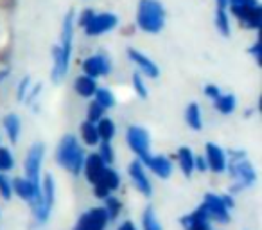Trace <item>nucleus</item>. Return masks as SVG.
<instances>
[{
	"label": "nucleus",
	"mask_w": 262,
	"mask_h": 230,
	"mask_svg": "<svg viewBox=\"0 0 262 230\" xmlns=\"http://www.w3.org/2000/svg\"><path fill=\"white\" fill-rule=\"evenodd\" d=\"M0 193H2V196L6 200L11 198V185H9V180L6 176H0Z\"/></svg>",
	"instance_id": "nucleus-33"
},
{
	"label": "nucleus",
	"mask_w": 262,
	"mask_h": 230,
	"mask_svg": "<svg viewBox=\"0 0 262 230\" xmlns=\"http://www.w3.org/2000/svg\"><path fill=\"white\" fill-rule=\"evenodd\" d=\"M215 2H217V8H223V9L228 6V0H215Z\"/></svg>",
	"instance_id": "nucleus-41"
},
{
	"label": "nucleus",
	"mask_w": 262,
	"mask_h": 230,
	"mask_svg": "<svg viewBox=\"0 0 262 230\" xmlns=\"http://www.w3.org/2000/svg\"><path fill=\"white\" fill-rule=\"evenodd\" d=\"M27 85H29V77H24L22 83H20V88H18V97H20V99H24V95H26Z\"/></svg>",
	"instance_id": "nucleus-35"
},
{
	"label": "nucleus",
	"mask_w": 262,
	"mask_h": 230,
	"mask_svg": "<svg viewBox=\"0 0 262 230\" xmlns=\"http://www.w3.org/2000/svg\"><path fill=\"white\" fill-rule=\"evenodd\" d=\"M83 160H84L83 150L77 144L76 137L72 135L63 137L58 148V164L63 165L65 169H69L74 175H77L81 171V168H83Z\"/></svg>",
	"instance_id": "nucleus-2"
},
{
	"label": "nucleus",
	"mask_w": 262,
	"mask_h": 230,
	"mask_svg": "<svg viewBox=\"0 0 262 230\" xmlns=\"http://www.w3.org/2000/svg\"><path fill=\"white\" fill-rule=\"evenodd\" d=\"M43 160V146L41 144H34L33 148L27 153V160H26V173H27V180L33 183L34 189H40V165Z\"/></svg>",
	"instance_id": "nucleus-3"
},
{
	"label": "nucleus",
	"mask_w": 262,
	"mask_h": 230,
	"mask_svg": "<svg viewBox=\"0 0 262 230\" xmlns=\"http://www.w3.org/2000/svg\"><path fill=\"white\" fill-rule=\"evenodd\" d=\"M119 230H137V228H135V226H133V223L126 221V223H124V225H122V226H120V228H119Z\"/></svg>",
	"instance_id": "nucleus-40"
},
{
	"label": "nucleus",
	"mask_w": 262,
	"mask_h": 230,
	"mask_svg": "<svg viewBox=\"0 0 262 230\" xmlns=\"http://www.w3.org/2000/svg\"><path fill=\"white\" fill-rule=\"evenodd\" d=\"M95 102H97L99 106H102L104 110L112 108L113 104H115V99H113V94L108 90V88H99V90H95Z\"/></svg>",
	"instance_id": "nucleus-24"
},
{
	"label": "nucleus",
	"mask_w": 262,
	"mask_h": 230,
	"mask_svg": "<svg viewBox=\"0 0 262 230\" xmlns=\"http://www.w3.org/2000/svg\"><path fill=\"white\" fill-rule=\"evenodd\" d=\"M92 15H94V13H92V11H88V9H86V11H84V16H83V18H81V24H83V26H84V24H86L88 20L92 18Z\"/></svg>",
	"instance_id": "nucleus-38"
},
{
	"label": "nucleus",
	"mask_w": 262,
	"mask_h": 230,
	"mask_svg": "<svg viewBox=\"0 0 262 230\" xmlns=\"http://www.w3.org/2000/svg\"><path fill=\"white\" fill-rule=\"evenodd\" d=\"M214 104H215V108H217L219 112L230 113V112H233V108H235V97H233V95H230V94H226V95L219 94L217 97L214 99Z\"/></svg>",
	"instance_id": "nucleus-22"
},
{
	"label": "nucleus",
	"mask_w": 262,
	"mask_h": 230,
	"mask_svg": "<svg viewBox=\"0 0 262 230\" xmlns=\"http://www.w3.org/2000/svg\"><path fill=\"white\" fill-rule=\"evenodd\" d=\"M102 113H104V108H102V106H99L97 102H94V104L88 108V121H90V122L99 121V119L102 117Z\"/></svg>",
	"instance_id": "nucleus-30"
},
{
	"label": "nucleus",
	"mask_w": 262,
	"mask_h": 230,
	"mask_svg": "<svg viewBox=\"0 0 262 230\" xmlns=\"http://www.w3.org/2000/svg\"><path fill=\"white\" fill-rule=\"evenodd\" d=\"M178 158H180V165H182L185 176H190V173H192V169H194L192 151H190L189 148H182V150L178 151Z\"/></svg>",
	"instance_id": "nucleus-19"
},
{
	"label": "nucleus",
	"mask_w": 262,
	"mask_h": 230,
	"mask_svg": "<svg viewBox=\"0 0 262 230\" xmlns=\"http://www.w3.org/2000/svg\"><path fill=\"white\" fill-rule=\"evenodd\" d=\"M137 22L146 33H158L165 22V9L158 0H140Z\"/></svg>",
	"instance_id": "nucleus-1"
},
{
	"label": "nucleus",
	"mask_w": 262,
	"mask_h": 230,
	"mask_svg": "<svg viewBox=\"0 0 262 230\" xmlns=\"http://www.w3.org/2000/svg\"><path fill=\"white\" fill-rule=\"evenodd\" d=\"M81 132H83V139L86 144H90V146H94V144H97L99 140V133H97V128L94 126V122L86 121L83 126H81Z\"/></svg>",
	"instance_id": "nucleus-25"
},
{
	"label": "nucleus",
	"mask_w": 262,
	"mask_h": 230,
	"mask_svg": "<svg viewBox=\"0 0 262 230\" xmlns=\"http://www.w3.org/2000/svg\"><path fill=\"white\" fill-rule=\"evenodd\" d=\"M95 128H97L99 139L108 140V142H110V139L115 135V126H113V122L110 121V119H99V124L95 126Z\"/></svg>",
	"instance_id": "nucleus-23"
},
{
	"label": "nucleus",
	"mask_w": 262,
	"mask_h": 230,
	"mask_svg": "<svg viewBox=\"0 0 262 230\" xmlns=\"http://www.w3.org/2000/svg\"><path fill=\"white\" fill-rule=\"evenodd\" d=\"M207 158H208V165H210L212 171L221 173L223 169L226 168L225 153H223L217 146H214V144H208L207 146Z\"/></svg>",
	"instance_id": "nucleus-15"
},
{
	"label": "nucleus",
	"mask_w": 262,
	"mask_h": 230,
	"mask_svg": "<svg viewBox=\"0 0 262 230\" xmlns=\"http://www.w3.org/2000/svg\"><path fill=\"white\" fill-rule=\"evenodd\" d=\"M194 162H196L198 164V169H200V171H205V169H207V162L203 160V158H194Z\"/></svg>",
	"instance_id": "nucleus-36"
},
{
	"label": "nucleus",
	"mask_w": 262,
	"mask_h": 230,
	"mask_svg": "<svg viewBox=\"0 0 262 230\" xmlns=\"http://www.w3.org/2000/svg\"><path fill=\"white\" fill-rule=\"evenodd\" d=\"M13 155L9 153V150L6 148H0V169H4V171H9L13 168Z\"/></svg>",
	"instance_id": "nucleus-28"
},
{
	"label": "nucleus",
	"mask_w": 262,
	"mask_h": 230,
	"mask_svg": "<svg viewBox=\"0 0 262 230\" xmlns=\"http://www.w3.org/2000/svg\"><path fill=\"white\" fill-rule=\"evenodd\" d=\"M232 173L241 180V185H251L255 182V169L248 160H239L232 165Z\"/></svg>",
	"instance_id": "nucleus-13"
},
{
	"label": "nucleus",
	"mask_w": 262,
	"mask_h": 230,
	"mask_svg": "<svg viewBox=\"0 0 262 230\" xmlns=\"http://www.w3.org/2000/svg\"><path fill=\"white\" fill-rule=\"evenodd\" d=\"M110 69H112V65H110L106 56H92V58L84 59V63H83L84 74L90 77H97V76H102V74H108Z\"/></svg>",
	"instance_id": "nucleus-8"
},
{
	"label": "nucleus",
	"mask_w": 262,
	"mask_h": 230,
	"mask_svg": "<svg viewBox=\"0 0 262 230\" xmlns=\"http://www.w3.org/2000/svg\"><path fill=\"white\" fill-rule=\"evenodd\" d=\"M54 203V180L51 175L45 176L43 180V191H41V198L36 205H34V212H36V219L43 223L49 218V212Z\"/></svg>",
	"instance_id": "nucleus-4"
},
{
	"label": "nucleus",
	"mask_w": 262,
	"mask_h": 230,
	"mask_svg": "<svg viewBox=\"0 0 262 230\" xmlns=\"http://www.w3.org/2000/svg\"><path fill=\"white\" fill-rule=\"evenodd\" d=\"M208 230H210V228H208Z\"/></svg>",
	"instance_id": "nucleus-42"
},
{
	"label": "nucleus",
	"mask_w": 262,
	"mask_h": 230,
	"mask_svg": "<svg viewBox=\"0 0 262 230\" xmlns=\"http://www.w3.org/2000/svg\"><path fill=\"white\" fill-rule=\"evenodd\" d=\"M133 87H135L137 94L140 95V97H147V88L146 85H144L142 77H140V74H133Z\"/></svg>",
	"instance_id": "nucleus-31"
},
{
	"label": "nucleus",
	"mask_w": 262,
	"mask_h": 230,
	"mask_svg": "<svg viewBox=\"0 0 262 230\" xmlns=\"http://www.w3.org/2000/svg\"><path fill=\"white\" fill-rule=\"evenodd\" d=\"M106 207H108L106 211H108L110 218H115L120 211V203H119V200H115V198H108V200H106Z\"/></svg>",
	"instance_id": "nucleus-32"
},
{
	"label": "nucleus",
	"mask_w": 262,
	"mask_h": 230,
	"mask_svg": "<svg viewBox=\"0 0 262 230\" xmlns=\"http://www.w3.org/2000/svg\"><path fill=\"white\" fill-rule=\"evenodd\" d=\"M95 183H101V185L106 187L108 191H113V189H117V187H119V175H117L113 169H106L104 168L101 178H99Z\"/></svg>",
	"instance_id": "nucleus-20"
},
{
	"label": "nucleus",
	"mask_w": 262,
	"mask_h": 230,
	"mask_svg": "<svg viewBox=\"0 0 262 230\" xmlns=\"http://www.w3.org/2000/svg\"><path fill=\"white\" fill-rule=\"evenodd\" d=\"M221 200H223V203L226 205V208H228V207H233V201H232V198H230V196H223Z\"/></svg>",
	"instance_id": "nucleus-39"
},
{
	"label": "nucleus",
	"mask_w": 262,
	"mask_h": 230,
	"mask_svg": "<svg viewBox=\"0 0 262 230\" xmlns=\"http://www.w3.org/2000/svg\"><path fill=\"white\" fill-rule=\"evenodd\" d=\"M117 16L113 13H101V15H92V18L84 24V31L90 36H99L102 33H108L117 26Z\"/></svg>",
	"instance_id": "nucleus-5"
},
{
	"label": "nucleus",
	"mask_w": 262,
	"mask_h": 230,
	"mask_svg": "<svg viewBox=\"0 0 262 230\" xmlns=\"http://www.w3.org/2000/svg\"><path fill=\"white\" fill-rule=\"evenodd\" d=\"M129 175H131V178H133V182H135V185L139 187L144 194L149 196L151 183H149V180H147V175L144 173V168L140 162H133V164L129 165Z\"/></svg>",
	"instance_id": "nucleus-14"
},
{
	"label": "nucleus",
	"mask_w": 262,
	"mask_h": 230,
	"mask_svg": "<svg viewBox=\"0 0 262 230\" xmlns=\"http://www.w3.org/2000/svg\"><path fill=\"white\" fill-rule=\"evenodd\" d=\"M99 157H101L102 162H106V164H112L113 162V151H112V146L108 144V140H102Z\"/></svg>",
	"instance_id": "nucleus-29"
},
{
	"label": "nucleus",
	"mask_w": 262,
	"mask_h": 230,
	"mask_svg": "<svg viewBox=\"0 0 262 230\" xmlns=\"http://www.w3.org/2000/svg\"><path fill=\"white\" fill-rule=\"evenodd\" d=\"M203 205L208 211V214L214 216L217 221H221V223L228 221V208H226V205L223 203V200L219 196H215V194H207Z\"/></svg>",
	"instance_id": "nucleus-9"
},
{
	"label": "nucleus",
	"mask_w": 262,
	"mask_h": 230,
	"mask_svg": "<svg viewBox=\"0 0 262 230\" xmlns=\"http://www.w3.org/2000/svg\"><path fill=\"white\" fill-rule=\"evenodd\" d=\"M251 52H253V54H255V58H257V61H260V45H255V47L253 49H251Z\"/></svg>",
	"instance_id": "nucleus-37"
},
{
	"label": "nucleus",
	"mask_w": 262,
	"mask_h": 230,
	"mask_svg": "<svg viewBox=\"0 0 262 230\" xmlns=\"http://www.w3.org/2000/svg\"><path fill=\"white\" fill-rule=\"evenodd\" d=\"M74 87H76V92L79 95H83V97H92V95L95 94V90H97V85H95V79L90 76H81L76 79V83H74Z\"/></svg>",
	"instance_id": "nucleus-17"
},
{
	"label": "nucleus",
	"mask_w": 262,
	"mask_h": 230,
	"mask_svg": "<svg viewBox=\"0 0 262 230\" xmlns=\"http://www.w3.org/2000/svg\"><path fill=\"white\" fill-rule=\"evenodd\" d=\"M4 128L9 135V140H11V142H16V140H18V135H20V119L16 117L15 113H11V115H8V117L4 119Z\"/></svg>",
	"instance_id": "nucleus-18"
},
{
	"label": "nucleus",
	"mask_w": 262,
	"mask_h": 230,
	"mask_svg": "<svg viewBox=\"0 0 262 230\" xmlns=\"http://www.w3.org/2000/svg\"><path fill=\"white\" fill-rule=\"evenodd\" d=\"M185 119L189 122L190 128L194 130H201V112H200V106L196 102L187 106V112H185Z\"/></svg>",
	"instance_id": "nucleus-21"
},
{
	"label": "nucleus",
	"mask_w": 262,
	"mask_h": 230,
	"mask_svg": "<svg viewBox=\"0 0 262 230\" xmlns=\"http://www.w3.org/2000/svg\"><path fill=\"white\" fill-rule=\"evenodd\" d=\"M205 94H207L208 97L215 99L219 94H221V92H219V88H217V87H214V85H208V87H205Z\"/></svg>",
	"instance_id": "nucleus-34"
},
{
	"label": "nucleus",
	"mask_w": 262,
	"mask_h": 230,
	"mask_svg": "<svg viewBox=\"0 0 262 230\" xmlns=\"http://www.w3.org/2000/svg\"><path fill=\"white\" fill-rule=\"evenodd\" d=\"M144 230H162L160 223L157 221V216H155L153 208H146L144 212Z\"/></svg>",
	"instance_id": "nucleus-27"
},
{
	"label": "nucleus",
	"mask_w": 262,
	"mask_h": 230,
	"mask_svg": "<svg viewBox=\"0 0 262 230\" xmlns=\"http://www.w3.org/2000/svg\"><path fill=\"white\" fill-rule=\"evenodd\" d=\"M142 160H144V164L149 165V168L153 169L158 176H162V178H169V176H171L172 165L165 157H151L149 153H146V155H142Z\"/></svg>",
	"instance_id": "nucleus-11"
},
{
	"label": "nucleus",
	"mask_w": 262,
	"mask_h": 230,
	"mask_svg": "<svg viewBox=\"0 0 262 230\" xmlns=\"http://www.w3.org/2000/svg\"><path fill=\"white\" fill-rule=\"evenodd\" d=\"M108 218L110 216L106 208H92L90 212L81 216L79 223L74 230H102Z\"/></svg>",
	"instance_id": "nucleus-6"
},
{
	"label": "nucleus",
	"mask_w": 262,
	"mask_h": 230,
	"mask_svg": "<svg viewBox=\"0 0 262 230\" xmlns=\"http://www.w3.org/2000/svg\"><path fill=\"white\" fill-rule=\"evenodd\" d=\"M84 169H86V178L90 182H97L101 178L102 171H104V162L99 155H90L86 158V164H84Z\"/></svg>",
	"instance_id": "nucleus-16"
},
{
	"label": "nucleus",
	"mask_w": 262,
	"mask_h": 230,
	"mask_svg": "<svg viewBox=\"0 0 262 230\" xmlns=\"http://www.w3.org/2000/svg\"><path fill=\"white\" fill-rule=\"evenodd\" d=\"M127 56H129L131 61H135L149 77H158V67L155 65L147 56H144L142 52H139L137 49H127Z\"/></svg>",
	"instance_id": "nucleus-12"
},
{
	"label": "nucleus",
	"mask_w": 262,
	"mask_h": 230,
	"mask_svg": "<svg viewBox=\"0 0 262 230\" xmlns=\"http://www.w3.org/2000/svg\"><path fill=\"white\" fill-rule=\"evenodd\" d=\"M215 26H217L219 33H221L223 36H228L230 34V22L223 8H217V11H215Z\"/></svg>",
	"instance_id": "nucleus-26"
},
{
	"label": "nucleus",
	"mask_w": 262,
	"mask_h": 230,
	"mask_svg": "<svg viewBox=\"0 0 262 230\" xmlns=\"http://www.w3.org/2000/svg\"><path fill=\"white\" fill-rule=\"evenodd\" d=\"M127 144L140 157L149 153V135H147L146 130L139 128V126H131L127 130Z\"/></svg>",
	"instance_id": "nucleus-7"
},
{
	"label": "nucleus",
	"mask_w": 262,
	"mask_h": 230,
	"mask_svg": "<svg viewBox=\"0 0 262 230\" xmlns=\"http://www.w3.org/2000/svg\"><path fill=\"white\" fill-rule=\"evenodd\" d=\"M207 218H208V211L205 208V205H201L196 212H192L190 216H185L182 219V223L187 230H208Z\"/></svg>",
	"instance_id": "nucleus-10"
}]
</instances>
